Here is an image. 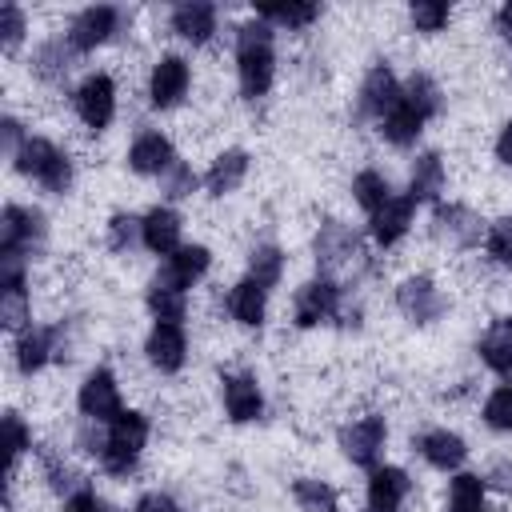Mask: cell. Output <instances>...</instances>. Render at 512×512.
I'll list each match as a JSON object with an SVG mask.
<instances>
[{
	"label": "cell",
	"instance_id": "6da1fadb",
	"mask_svg": "<svg viewBox=\"0 0 512 512\" xmlns=\"http://www.w3.org/2000/svg\"><path fill=\"white\" fill-rule=\"evenodd\" d=\"M236 80L244 100L268 96L276 80V28L264 24L260 16L244 20L236 28Z\"/></svg>",
	"mask_w": 512,
	"mask_h": 512
},
{
	"label": "cell",
	"instance_id": "7a4b0ae2",
	"mask_svg": "<svg viewBox=\"0 0 512 512\" xmlns=\"http://www.w3.org/2000/svg\"><path fill=\"white\" fill-rule=\"evenodd\" d=\"M152 436V420L136 408H124L112 424H104V444H100V468L108 476H132L140 456H144V444Z\"/></svg>",
	"mask_w": 512,
	"mask_h": 512
},
{
	"label": "cell",
	"instance_id": "3957f363",
	"mask_svg": "<svg viewBox=\"0 0 512 512\" xmlns=\"http://www.w3.org/2000/svg\"><path fill=\"white\" fill-rule=\"evenodd\" d=\"M12 168H16L24 180H32V184H40L44 192H52V196L72 192V180H76L72 156H68L60 144H52L48 136H28L24 148L12 156Z\"/></svg>",
	"mask_w": 512,
	"mask_h": 512
},
{
	"label": "cell",
	"instance_id": "277c9868",
	"mask_svg": "<svg viewBox=\"0 0 512 512\" xmlns=\"http://www.w3.org/2000/svg\"><path fill=\"white\" fill-rule=\"evenodd\" d=\"M312 252H316V268L320 276L336 280L340 272H360L364 268V240L344 224V220H324L316 228V240H312Z\"/></svg>",
	"mask_w": 512,
	"mask_h": 512
},
{
	"label": "cell",
	"instance_id": "5b68a950",
	"mask_svg": "<svg viewBox=\"0 0 512 512\" xmlns=\"http://www.w3.org/2000/svg\"><path fill=\"white\" fill-rule=\"evenodd\" d=\"M48 244V220L40 208L28 204H4L0 212V252L4 256H24L36 260Z\"/></svg>",
	"mask_w": 512,
	"mask_h": 512
},
{
	"label": "cell",
	"instance_id": "8992f818",
	"mask_svg": "<svg viewBox=\"0 0 512 512\" xmlns=\"http://www.w3.org/2000/svg\"><path fill=\"white\" fill-rule=\"evenodd\" d=\"M72 112L88 132H104L116 120V80L108 72H88L72 88Z\"/></svg>",
	"mask_w": 512,
	"mask_h": 512
},
{
	"label": "cell",
	"instance_id": "52a82bcc",
	"mask_svg": "<svg viewBox=\"0 0 512 512\" xmlns=\"http://www.w3.org/2000/svg\"><path fill=\"white\" fill-rule=\"evenodd\" d=\"M396 308H400V316L408 324L428 328V324H436L448 312V296H444V288L428 272H412V276H404L396 284Z\"/></svg>",
	"mask_w": 512,
	"mask_h": 512
},
{
	"label": "cell",
	"instance_id": "ba28073f",
	"mask_svg": "<svg viewBox=\"0 0 512 512\" xmlns=\"http://www.w3.org/2000/svg\"><path fill=\"white\" fill-rule=\"evenodd\" d=\"M344 308V288L328 276H316V280H304L296 292H292V324L296 328H320L328 320H336Z\"/></svg>",
	"mask_w": 512,
	"mask_h": 512
},
{
	"label": "cell",
	"instance_id": "9c48e42d",
	"mask_svg": "<svg viewBox=\"0 0 512 512\" xmlns=\"http://www.w3.org/2000/svg\"><path fill=\"white\" fill-rule=\"evenodd\" d=\"M124 8H116V4H88V8H80L72 20H68V32H64V40L76 48V52H96L100 44H108L120 28H124Z\"/></svg>",
	"mask_w": 512,
	"mask_h": 512
},
{
	"label": "cell",
	"instance_id": "30bf717a",
	"mask_svg": "<svg viewBox=\"0 0 512 512\" xmlns=\"http://www.w3.org/2000/svg\"><path fill=\"white\" fill-rule=\"evenodd\" d=\"M428 228H432V236H436L444 248H452V252H468V248H476V244L484 240V220H480L468 204H460V200L436 204Z\"/></svg>",
	"mask_w": 512,
	"mask_h": 512
},
{
	"label": "cell",
	"instance_id": "8fae6325",
	"mask_svg": "<svg viewBox=\"0 0 512 512\" xmlns=\"http://www.w3.org/2000/svg\"><path fill=\"white\" fill-rule=\"evenodd\" d=\"M76 408H80V416H84V420H92V424H112V420L124 412L116 372H112V368H104V364H100V368H92V372L84 376L80 392H76Z\"/></svg>",
	"mask_w": 512,
	"mask_h": 512
},
{
	"label": "cell",
	"instance_id": "7c38bea8",
	"mask_svg": "<svg viewBox=\"0 0 512 512\" xmlns=\"http://www.w3.org/2000/svg\"><path fill=\"white\" fill-rule=\"evenodd\" d=\"M188 88H192V64L180 52H164L148 72V104L160 112L180 108Z\"/></svg>",
	"mask_w": 512,
	"mask_h": 512
},
{
	"label": "cell",
	"instance_id": "4fadbf2b",
	"mask_svg": "<svg viewBox=\"0 0 512 512\" xmlns=\"http://www.w3.org/2000/svg\"><path fill=\"white\" fill-rule=\"evenodd\" d=\"M384 444H388V424H384V416H376V412H368V416H360V420H352V424L340 428V452H344L356 468H368V472L380 468Z\"/></svg>",
	"mask_w": 512,
	"mask_h": 512
},
{
	"label": "cell",
	"instance_id": "5bb4252c",
	"mask_svg": "<svg viewBox=\"0 0 512 512\" xmlns=\"http://www.w3.org/2000/svg\"><path fill=\"white\" fill-rule=\"evenodd\" d=\"M400 92H404V84L396 80L392 64H388V60H376V64L364 72V80H360V92H356V116L380 124V120L392 112V104L400 100Z\"/></svg>",
	"mask_w": 512,
	"mask_h": 512
},
{
	"label": "cell",
	"instance_id": "9a60e30c",
	"mask_svg": "<svg viewBox=\"0 0 512 512\" xmlns=\"http://www.w3.org/2000/svg\"><path fill=\"white\" fill-rule=\"evenodd\" d=\"M60 340H64V328H60V324H56V328H44V324L24 328V332L16 336V344H12V356H16L20 376H36V372H44L56 356H64V352H60Z\"/></svg>",
	"mask_w": 512,
	"mask_h": 512
},
{
	"label": "cell",
	"instance_id": "2e32d148",
	"mask_svg": "<svg viewBox=\"0 0 512 512\" xmlns=\"http://www.w3.org/2000/svg\"><path fill=\"white\" fill-rule=\"evenodd\" d=\"M220 400H224V416L232 424H252L264 416V392H260L256 376H248V372H224Z\"/></svg>",
	"mask_w": 512,
	"mask_h": 512
},
{
	"label": "cell",
	"instance_id": "e0dca14e",
	"mask_svg": "<svg viewBox=\"0 0 512 512\" xmlns=\"http://www.w3.org/2000/svg\"><path fill=\"white\" fill-rule=\"evenodd\" d=\"M144 356L156 372L164 376H176L184 364H188V336H184V324H164L156 320L148 340H144Z\"/></svg>",
	"mask_w": 512,
	"mask_h": 512
},
{
	"label": "cell",
	"instance_id": "ac0fdd59",
	"mask_svg": "<svg viewBox=\"0 0 512 512\" xmlns=\"http://www.w3.org/2000/svg\"><path fill=\"white\" fill-rule=\"evenodd\" d=\"M408 496H412V476L396 464H380V468L368 472L364 512H404Z\"/></svg>",
	"mask_w": 512,
	"mask_h": 512
},
{
	"label": "cell",
	"instance_id": "d6986e66",
	"mask_svg": "<svg viewBox=\"0 0 512 512\" xmlns=\"http://www.w3.org/2000/svg\"><path fill=\"white\" fill-rule=\"evenodd\" d=\"M176 164H180L176 144H172L164 132H156V128H144V132L128 144V168H132L136 176H164V172L176 168Z\"/></svg>",
	"mask_w": 512,
	"mask_h": 512
},
{
	"label": "cell",
	"instance_id": "ffe728a7",
	"mask_svg": "<svg viewBox=\"0 0 512 512\" xmlns=\"http://www.w3.org/2000/svg\"><path fill=\"white\" fill-rule=\"evenodd\" d=\"M412 220H416V200L408 192H392V200L380 212L368 216V232H372V240L380 248H392V244H400L408 236Z\"/></svg>",
	"mask_w": 512,
	"mask_h": 512
},
{
	"label": "cell",
	"instance_id": "44dd1931",
	"mask_svg": "<svg viewBox=\"0 0 512 512\" xmlns=\"http://www.w3.org/2000/svg\"><path fill=\"white\" fill-rule=\"evenodd\" d=\"M416 452L436 472H460L464 460H468V440L460 432H452V428H428V432H420Z\"/></svg>",
	"mask_w": 512,
	"mask_h": 512
},
{
	"label": "cell",
	"instance_id": "7402d4cb",
	"mask_svg": "<svg viewBox=\"0 0 512 512\" xmlns=\"http://www.w3.org/2000/svg\"><path fill=\"white\" fill-rule=\"evenodd\" d=\"M168 24H172V32H176L180 40H188V44H208V40L216 36V28H220V8L208 4V0H184V4L172 8Z\"/></svg>",
	"mask_w": 512,
	"mask_h": 512
},
{
	"label": "cell",
	"instance_id": "603a6c76",
	"mask_svg": "<svg viewBox=\"0 0 512 512\" xmlns=\"http://www.w3.org/2000/svg\"><path fill=\"white\" fill-rule=\"evenodd\" d=\"M180 236H184V220H180V212L172 204H156V208L144 212V248L152 256L168 260L176 248H184Z\"/></svg>",
	"mask_w": 512,
	"mask_h": 512
},
{
	"label": "cell",
	"instance_id": "cb8c5ba5",
	"mask_svg": "<svg viewBox=\"0 0 512 512\" xmlns=\"http://www.w3.org/2000/svg\"><path fill=\"white\" fill-rule=\"evenodd\" d=\"M72 56H76V48H72L64 36H52V40H40V44L32 48L28 68H32V76H36L40 84L60 88V84L68 80V72H72Z\"/></svg>",
	"mask_w": 512,
	"mask_h": 512
},
{
	"label": "cell",
	"instance_id": "d4e9b609",
	"mask_svg": "<svg viewBox=\"0 0 512 512\" xmlns=\"http://www.w3.org/2000/svg\"><path fill=\"white\" fill-rule=\"evenodd\" d=\"M248 168H252V156H248L244 148H224V152L208 164V172L200 176V180H204V192H208V196H232V192L244 184Z\"/></svg>",
	"mask_w": 512,
	"mask_h": 512
},
{
	"label": "cell",
	"instance_id": "484cf974",
	"mask_svg": "<svg viewBox=\"0 0 512 512\" xmlns=\"http://www.w3.org/2000/svg\"><path fill=\"white\" fill-rule=\"evenodd\" d=\"M208 268H212V252L204 248V244H184V248H176L164 264H160V272L156 276H164L168 284H176V288H192V284H200L204 276H208Z\"/></svg>",
	"mask_w": 512,
	"mask_h": 512
},
{
	"label": "cell",
	"instance_id": "4316f807",
	"mask_svg": "<svg viewBox=\"0 0 512 512\" xmlns=\"http://www.w3.org/2000/svg\"><path fill=\"white\" fill-rule=\"evenodd\" d=\"M476 352H480V364L504 380H512V316H496L484 336L476 340Z\"/></svg>",
	"mask_w": 512,
	"mask_h": 512
},
{
	"label": "cell",
	"instance_id": "83f0119b",
	"mask_svg": "<svg viewBox=\"0 0 512 512\" xmlns=\"http://www.w3.org/2000/svg\"><path fill=\"white\" fill-rule=\"evenodd\" d=\"M228 316L240 324V328H260L264 324V316H268V288L264 284H256L252 276H244V280H236L232 288H228Z\"/></svg>",
	"mask_w": 512,
	"mask_h": 512
},
{
	"label": "cell",
	"instance_id": "f1b7e54d",
	"mask_svg": "<svg viewBox=\"0 0 512 512\" xmlns=\"http://www.w3.org/2000/svg\"><path fill=\"white\" fill-rule=\"evenodd\" d=\"M444 184H448V168H444V156L440 152H420L416 160H412V168H408V196L416 200V204H424V200H436L440 192H444Z\"/></svg>",
	"mask_w": 512,
	"mask_h": 512
},
{
	"label": "cell",
	"instance_id": "f546056e",
	"mask_svg": "<svg viewBox=\"0 0 512 512\" xmlns=\"http://www.w3.org/2000/svg\"><path fill=\"white\" fill-rule=\"evenodd\" d=\"M424 124H428V120H424V116H420V112H416V108L404 100V92H400V100H396V104H392V112H388V116L376 124V132H380V136H384L392 148H412V144L420 140Z\"/></svg>",
	"mask_w": 512,
	"mask_h": 512
},
{
	"label": "cell",
	"instance_id": "4dcf8cb0",
	"mask_svg": "<svg viewBox=\"0 0 512 512\" xmlns=\"http://www.w3.org/2000/svg\"><path fill=\"white\" fill-rule=\"evenodd\" d=\"M144 304H148V312H152L156 320H164V324H180L184 312H188V292L176 288V284H168L164 276H152L148 288H144Z\"/></svg>",
	"mask_w": 512,
	"mask_h": 512
},
{
	"label": "cell",
	"instance_id": "1f68e13d",
	"mask_svg": "<svg viewBox=\"0 0 512 512\" xmlns=\"http://www.w3.org/2000/svg\"><path fill=\"white\" fill-rule=\"evenodd\" d=\"M256 16L272 28H288V32H304L308 24L320 20V4L312 0H288V4H260Z\"/></svg>",
	"mask_w": 512,
	"mask_h": 512
},
{
	"label": "cell",
	"instance_id": "d6a6232c",
	"mask_svg": "<svg viewBox=\"0 0 512 512\" xmlns=\"http://www.w3.org/2000/svg\"><path fill=\"white\" fill-rule=\"evenodd\" d=\"M484 492H488V480L460 468V472H452V480H448L444 512H484Z\"/></svg>",
	"mask_w": 512,
	"mask_h": 512
},
{
	"label": "cell",
	"instance_id": "836d02e7",
	"mask_svg": "<svg viewBox=\"0 0 512 512\" xmlns=\"http://www.w3.org/2000/svg\"><path fill=\"white\" fill-rule=\"evenodd\" d=\"M292 500L300 512H340V492L320 476L292 480Z\"/></svg>",
	"mask_w": 512,
	"mask_h": 512
},
{
	"label": "cell",
	"instance_id": "e575fe53",
	"mask_svg": "<svg viewBox=\"0 0 512 512\" xmlns=\"http://www.w3.org/2000/svg\"><path fill=\"white\" fill-rule=\"evenodd\" d=\"M404 100L424 116V120H436L444 112V88L428 76V72H412L404 80Z\"/></svg>",
	"mask_w": 512,
	"mask_h": 512
},
{
	"label": "cell",
	"instance_id": "d590c367",
	"mask_svg": "<svg viewBox=\"0 0 512 512\" xmlns=\"http://www.w3.org/2000/svg\"><path fill=\"white\" fill-rule=\"evenodd\" d=\"M352 200L372 216V212H380L388 200H392V184H388V176L384 172H376V168H364V172H356L352 176Z\"/></svg>",
	"mask_w": 512,
	"mask_h": 512
},
{
	"label": "cell",
	"instance_id": "8d00e7d4",
	"mask_svg": "<svg viewBox=\"0 0 512 512\" xmlns=\"http://www.w3.org/2000/svg\"><path fill=\"white\" fill-rule=\"evenodd\" d=\"M248 276L264 288H276L284 280V252L276 244H256L248 252Z\"/></svg>",
	"mask_w": 512,
	"mask_h": 512
},
{
	"label": "cell",
	"instance_id": "74e56055",
	"mask_svg": "<svg viewBox=\"0 0 512 512\" xmlns=\"http://www.w3.org/2000/svg\"><path fill=\"white\" fill-rule=\"evenodd\" d=\"M108 248L112 252H132L136 244H144V216H132V212H112L108 216Z\"/></svg>",
	"mask_w": 512,
	"mask_h": 512
},
{
	"label": "cell",
	"instance_id": "f35d334b",
	"mask_svg": "<svg viewBox=\"0 0 512 512\" xmlns=\"http://www.w3.org/2000/svg\"><path fill=\"white\" fill-rule=\"evenodd\" d=\"M4 448H8V488H12V484H16L20 456L32 448V428L24 424L20 412H4Z\"/></svg>",
	"mask_w": 512,
	"mask_h": 512
},
{
	"label": "cell",
	"instance_id": "ab89813d",
	"mask_svg": "<svg viewBox=\"0 0 512 512\" xmlns=\"http://www.w3.org/2000/svg\"><path fill=\"white\" fill-rule=\"evenodd\" d=\"M40 468H44V480H48V488L56 496H72V492L84 488V480L76 476V468L60 452H40Z\"/></svg>",
	"mask_w": 512,
	"mask_h": 512
},
{
	"label": "cell",
	"instance_id": "60d3db41",
	"mask_svg": "<svg viewBox=\"0 0 512 512\" xmlns=\"http://www.w3.org/2000/svg\"><path fill=\"white\" fill-rule=\"evenodd\" d=\"M408 20H412L416 32L432 36V32H444V28H448L452 8H448L444 0H412V4H408Z\"/></svg>",
	"mask_w": 512,
	"mask_h": 512
},
{
	"label": "cell",
	"instance_id": "b9f144b4",
	"mask_svg": "<svg viewBox=\"0 0 512 512\" xmlns=\"http://www.w3.org/2000/svg\"><path fill=\"white\" fill-rule=\"evenodd\" d=\"M0 324L12 336L32 328V300H28V292H0Z\"/></svg>",
	"mask_w": 512,
	"mask_h": 512
},
{
	"label": "cell",
	"instance_id": "7bdbcfd3",
	"mask_svg": "<svg viewBox=\"0 0 512 512\" xmlns=\"http://www.w3.org/2000/svg\"><path fill=\"white\" fill-rule=\"evenodd\" d=\"M480 416H484V424L492 432H512V384L492 388L488 400H484V408H480Z\"/></svg>",
	"mask_w": 512,
	"mask_h": 512
},
{
	"label": "cell",
	"instance_id": "ee69618b",
	"mask_svg": "<svg viewBox=\"0 0 512 512\" xmlns=\"http://www.w3.org/2000/svg\"><path fill=\"white\" fill-rule=\"evenodd\" d=\"M24 36H28V12L8 0V4L0 8V48H4V52H16V48L24 44Z\"/></svg>",
	"mask_w": 512,
	"mask_h": 512
},
{
	"label": "cell",
	"instance_id": "f6af8a7d",
	"mask_svg": "<svg viewBox=\"0 0 512 512\" xmlns=\"http://www.w3.org/2000/svg\"><path fill=\"white\" fill-rule=\"evenodd\" d=\"M484 252L496 264H512V216H496L484 228Z\"/></svg>",
	"mask_w": 512,
	"mask_h": 512
},
{
	"label": "cell",
	"instance_id": "bcb514c9",
	"mask_svg": "<svg viewBox=\"0 0 512 512\" xmlns=\"http://www.w3.org/2000/svg\"><path fill=\"white\" fill-rule=\"evenodd\" d=\"M200 184H204V180H200V176L192 172V164H184V160L160 176V192H164L168 200H184V196H192Z\"/></svg>",
	"mask_w": 512,
	"mask_h": 512
},
{
	"label": "cell",
	"instance_id": "7dc6e473",
	"mask_svg": "<svg viewBox=\"0 0 512 512\" xmlns=\"http://www.w3.org/2000/svg\"><path fill=\"white\" fill-rule=\"evenodd\" d=\"M60 512H116L100 492H92L88 484L80 488V492H72V496H64V508Z\"/></svg>",
	"mask_w": 512,
	"mask_h": 512
},
{
	"label": "cell",
	"instance_id": "c3c4849f",
	"mask_svg": "<svg viewBox=\"0 0 512 512\" xmlns=\"http://www.w3.org/2000/svg\"><path fill=\"white\" fill-rule=\"evenodd\" d=\"M28 136H32V132H24V124H20L16 116H4V120H0V144H4V156H8V160L24 148Z\"/></svg>",
	"mask_w": 512,
	"mask_h": 512
},
{
	"label": "cell",
	"instance_id": "681fc988",
	"mask_svg": "<svg viewBox=\"0 0 512 512\" xmlns=\"http://www.w3.org/2000/svg\"><path fill=\"white\" fill-rule=\"evenodd\" d=\"M132 512H180V504H176L168 492H144V496L132 504Z\"/></svg>",
	"mask_w": 512,
	"mask_h": 512
},
{
	"label": "cell",
	"instance_id": "f907efd6",
	"mask_svg": "<svg viewBox=\"0 0 512 512\" xmlns=\"http://www.w3.org/2000/svg\"><path fill=\"white\" fill-rule=\"evenodd\" d=\"M492 488H500V492H512V456H500L492 468H488V476H484Z\"/></svg>",
	"mask_w": 512,
	"mask_h": 512
},
{
	"label": "cell",
	"instance_id": "816d5d0a",
	"mask_svg": "<svg viewBox=\"0 0 512 512\" xmlns=\"http://www.w3.org/2000/svg\"><path fill=\"white\" fill-rule=\"evenodd\" d=\"M496 160L504 164V168H512V120L500 128V136H496Z\"/></svg>",
	"mask_w": 512,
	"mask_h": 512
},
{
	"label": "cell",
	"instance_id": "f5cc1de1",
	"mask_svg": "<svg viewBox=\"0 0 512 512\" xmlns=\"http://www.w3.org/2000/svg\"><path fill=\"white\" fill-rule=\"evenodd\" d=\"M496 32H500V40L512 48V0L496 8Z\"/></svg>",
	"mask_w": 512,
	"mask_h": 512
},
{
	"label": "cell",
	"instance_id": "db71d44e",
	"mask_svg": "<svg viewBox=\"0 0 512 512\" xmlns=\"http://www.w3.org/2000/svg\"><path fill=\"white\" fill-rule=\"evenodd\" d=\"M484 512H488V508H484Z\"/></svg>",
	"mask_w": 512,
	"mask_h": 512
}]
</instances>
